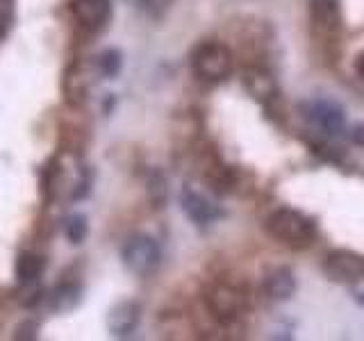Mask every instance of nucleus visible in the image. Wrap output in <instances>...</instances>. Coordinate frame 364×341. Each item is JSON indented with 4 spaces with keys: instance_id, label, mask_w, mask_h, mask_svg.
I'll use <instances>...</instances> for the list:
<instances>
[{
    "instance_id": "f257e3e1",
    "label": "nucleus",
    "mask_w": 364,
    "mask_h": 341,
    "mask_svg": "<svg viewBox=\"0 0 364 341\" xmlns=\"http://www.w3.org/2000/svg\"><path fill=\"white\" fill-rule=\"evenodd\" d=\"M264 227L278 244L296 250L312 246L316 239V223L307 214L294 207H280L271 212L264 221Z\"/></svg>"
},
{
    "instance_id": "f03ea898",
    "label": "nucleus",
    "mask_w": 364,
    "mask_h": 341,
    "mask_svg": "<svg viewBox=\"0 0 364 341\" xmlns=\"http://www.w3.org/2000/svg\"><path fill=\"white\" fill-rule=\"evenodd\" d=\"M191 68L208 82H221L232 73V53L219 41H205L191 53Z\"/></svg>"
},
{
    "instance_id": "7ed1b4c3",
    "label": "nucleus",
    "mask_w": 364,
    "mask_h": 341,
    "mask_svg": "<svg viewBox=\"0 0 364 341\" xmlns=\"http://www.w3.org/2000/svg\"><path fill=\"white\" fill-rule=\"evenodd\" d=\"M205 305H208V312L212 314L214 321H219L221 325H230L235 323L244 310V293L239 291L235 284L228 282H212L208 289H205Z\"/></svg>"
},
{
    "instance_id": "20e7f679",
    "label": "nucleus",
    "mask_w": 364,
    "mask_h": 341,
    "mask_svg": "<svg viewBox=\"0 0 364 341\" xmlns=\"http://www.w3.org/2000/svg\"><path fill=\"white\" fill-rule=\"evenodd\" d=\"M121 257H123V264L128 266V271H132L134 276H148V273H153L159 266V261H162V250H159V244L153 237L134 234L125 242Z\"/></svg>"
},
{
    "instance_id": "39448f33",
    "label": "nucleus",
    "mask_w": 364,
    "mask_h": 341,
    "mask_svg": "<svg viewBox=\"0 0 364 341\" xmlns=\"http://www.w3.org/2000/svg\"><path fill=\"white\" fill-rule=\"evenodd\" d=\"M323 273L330 282L355 284L364 280V257L350 250H333L323 259Z\"/></svg>"
},
{
    "instance_id": "423d86ee",
    "label": "nucleus",
    "mask_w": 364,
    "mask_h": 341,
    "mask_svg": "<svg viewBox=\"0 0 364 341\" xmlns=\"http://www.w3.org/2000/svg\"><path fill=\"white\" fill-rule=\"evenodd\" d=\"M305 117L310 119L316 128H321L328 134H337L344 130L346 123V114L341 109V105H337L335 100L328 98H318V100H310L303 105Z\"/></svg>"
},
{
    "instance_id": "0eeeda50",
    "label": "nucleus",
    "mask_w": 364,
    "mask_h": 341,
    "mask_svg": "<svg viewBox=\"0 0 364 341\" xmlns=\"http://www.w3.org/2000/svg\"><path fill=\"white\" fill-rule=\"evenodd\" d=\"M180 207L189 216V221L196 225H210L221 216V210L214 202H210L203 193L193 191L191 187H185L180 191Z\"/></svg>"
},
{
    "instance_id": "6e6552de",
    "label": "nucleus",
    "mask_w": 364,
    "mask_h": 341,
    "mask_svg": "<svg viewBox=\"0 0 364 341\" xmlns=\"http://www.w3.org/2000/svg\"><path fill=\"white\" fill-rule=\"evenodd\" d=\"M310 18L314 32L321 37H335L341 21L339 0H310Z\"/></svg>"
},
{
    "instance_id": "1a4fd4ad",
    "label": "nucleus",
    "mask_w": 364,
    "mask_h": 341,
    "mask_svg": "<svg viewBox=\"0 0 364 341\" xmlns=\"http://www.w3.org/2000/svg\"><path fill=\"white\" fill-rule=\"evenodd\" d=\"M141 321V307L134 301H123L119 305H114L107 314V328L112 335L117 337H128L132 335L136 325Z\"/></svg>"
},
{
    "instance_id": "9d476101",
    "label": "nucleus",
    "mask_w": 364,
    "mask_h": 341,
    "mask_svg": "<svg viewBox=\"0 0 364 341\" xmlns=\"http://www.w3.org/2000/svg\"><path fill=\"white\" fill-rule=\"evenodd\" d=\"M242 82H244V89L248 91V94L259 102H271L278 96L276 80H273V75L269 71H264V68H259V66L246 68L244 75H242Z\"/></svg>"
},
{
    "instance_id": "9b49d317",
    "label": "nucleus",
    "mask_w": 364,
    "mask_h": 341,
    "mask_svg": "<svg viewBox=\"0 0 364 341\" xmlns=\"http://www.w3.org/2000/svg\"><path fill=\"white\" fill-rule=\"evenodd\" d=\"M296 289H299V284H296L291 269L280 266V269H273L271 273H267L264 293L271 301H289L296 293Z\"/></svg>"
},
{
    "instance_id": "f8f14e48",
    "label": "nucleus",
    "mask_w": 364,
    "mask_h": 341,
    "mask_svg": "<svg viewBox=\"0 0 364 341\" xmlns=\"http://www.w3.org/2000/svg\"><path fill=\"white\" fill-rule=\"evenodd\" d=\"M73 11L82 26L98 28L112 14V0H75Z\"/></svg>"
},
{
    "instance_id": "ddd939ff",
    "label": "nucleus",
    "mask_w": 364,
    "mask_h": 341,
    "mask_svg": "<svg viewBox=\"0 0 364 341\" xmlns=\"http://www.w3.org/2000/svg\"><path fill=\"white\" fill-rule=\"evenodd\" d=\"M64 91H66V98L71 102H82L87 91H89V80H87V73L82 68H71V71L66 73V80H64Z\"/></svg>"
},
{
    "instance_id": "4468645a",
    "label": "nucleus",
    "mask_w": 364,
    "mask_h": 341,
    "mask_svg": "<svg viewBox=\"0 0 364 341\" xmlns=\"http://www.w3.org/2000/svg\"><path fill=\"white\" fill-rule=\"evenodd\" d=\"M43 271V257L34 253H23L16 259V278L21 282H34Z\"/></svg>"
},
{
    "instance_id": "2eb2a0df",
    "label": "nucleus",
    "mask_w": 364,
    "mask_h": 341,
    "mask_svg": "<svg viewBox=\"0 0 364 341\" xmlns=\"http://www.w3.org/2000/svg\"><path fill=\"white\" fill-rule=\"evenodd\" d=\"M146 187H148V198H151L155 207H164V202L168 198V185L162 170H153V173L148 175Z\"/></svg>"
},
{
    "instance_id": "dca6fc26",
    "label": "nucleus",
    "mask_w": 364,
    "mask_h": 341,
    "mask_svg": "<svg viewBox=\"0 0 364 341\" xmlns=\"http://www.w3.org/2000/svg\"><path fill=\"white\" fill-rule=\"evenodd\" d=\"M123 68V55L119 48H107L98 57V71L105 77H117Z\"/></svg>"
},
{
    "instance_id": "f3484780",
    "label": "nucleus",
    "mask_w": 364,
    "mask_h": 341,
    "mask_svg": "<svg viewBox=\"0 0 364 341\" xmlns=\"http://www.w3.org/2000/svg\"><path fill=\"white\" fill-rule=\"evenodd\" d=\"M80 301V289L75 284H62L53 293V307L55 310H71V307Z\"/></svg>"
},
{
    "instance_id": "a211bd4d",
    "label": "nucleus",
    "mask_w": 364,
    "mask_h": 341,
    "mask_svg": "<svg viewBox=\"0 0 364 341\" xmlns=\"http://www.w3.org/2000/svg\"><path fill=\"white\" fill-rule=\"evenodd\" d=\"M87 232H89V225H87V219L82 214H75L66 221V237L71 244H82Z\"/></svg>"
},
{
    "instance_id": "6ab92c4d",
    "label": "nucleus",
    "mask_w": 364,
    "mask_h": 341,
    "mask_svg": "<svg viewBox=\"0 0 364 341\" xmlns=\"http://www.w3.org/2000/svg\"><path fill=\"white\" fill-rule=\"evenodd\" d=\"M11 14H14V0H0V30L7 28Z\"/></svg>"
},
{
    "instance_id": "aec40b11",
    "label": "nucleus",
    "mask_w": 364,
    "mask_h": 341,
    "mask_svg": "<svg viewBox=\"0 0 364 341\" xmlns=\"http://www.w3.org/2000/svg\"><path fill=\"white\" fill-rule=\"evenodd\" d=\"M16 339H34L37 337V323L34 321H26V323H21L16 328Z\"/></svg>"
},
{
    "instance_id": "412c9836",
    "label": "nucleus",
    "mask_w": 364,
    "mask_h": 341,
    "mask_svg": "<svg viewBox=\"0 0 364 341\" xmlns=\"http://www.w3.org/2000/svg\"><path fill=\"white\" fill-rule=\"evenodd\" d=\"M350 141L358 146H364V123L355 125V128L350 130Z\"/></svg>"
},
{
    "instance_id": "4be33fe9",
    "label": "nucleus",
    "mask_w": 364,
    "mask_h": 341,
    "mask_svg": "<svg viewBox=\"0 0 364 341\" xmlns=\"http://www.w3.org/2000/svg\"><path fill=\"white\" fill-rule=\"evenodd\" d=\"M355 73L364 80V53H360V55L355 57Z\"/></svg>"
},
{
    "instance_id": "5701e85b",
    "label": "nucleus",
    "mask_w": 364,
    "mask_h": 341,
    "mask_svg": "<svg viewBox=\"0 0 364 341\" xmlns=\"http://www.w3.org/2000/svg\"><path fill=\"white\" fill-rule=\"evenodd\" d=\"M358 303H360V305H364V293H360V296H358Z\"/></svg>"
}]
</instances>
